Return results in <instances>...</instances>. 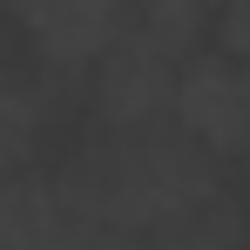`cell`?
Here are the masks:
<instances>
[{
  "mask_svg": "<svg viewBox=\"0 0 250 250\" xmlns=\"http://www.w3.org/2000/svg\"><path fill=\"white\" fill-rule=\"evenodd\" d=\"M21 34L54 68H95L135 27V0H7Z\"/></svg>",
  "mask_w": 250,
  "mask_h": 250,
  "instance_id": "cell-2",
  "label": "cell"
},
{
  "mask_svg": "<svg viewBox=\"0 0 250 250\" xmlns=\"http://www.w3.org/2000/svg\"><path fill=\"white\" fill-rule=\"evenodd\" d=\"M176 68H183L176 47H163V41H149V34L128 27L122 41L88 68V75H95V82H88V108L102 115L108 135H149V128L169 122Z\"/></svg>",
  "mask_w": 250,
  "mask_h": 250,
  "instance_id": "cell-1",
  "label": "cell"
},
{
  "mask_svg": "<svg viewBox=\"0 0 250 250\" xmlns=\"http://www.w3.org/2000/svg\"><path fill=\"white\" fill-rule=\"evenodd\" d=\"M169 128L209 156H237V142H244V68L230 54H183L176 95H169Z\"/></svg>",
  "mask_w": 250,
  "mask_h": 250,
  "instance_id": "cell-3",
  "label": "cell"
},
{
  "mask_svg": "<svg viewBox=\"0 0 250 250\" xmlns=\"http://www.w3.org/2000/svg\"><path fill=\"white\" fill-rule=\"evenodd\" d=\"M216 54L250 61V0H216Z\"/></svg>",
  "mask_w": 250,
  "mask_h": 250,
  "instance_id": "cell-7",
  "label": "cell"
},
{
  "mask_svg": "<svg viewBox=\"0 0 250 250\" xmlns=\"http://www.w3.org/2000/svg\"><path fill=\"white\" fill-rule=\"evenodd\" d=\"M41 128H47L41 95L21 82V75H0V176L34 163V142H41Z\"/></svg>",
  "mask_w": 250,
  "mask_h": 250,
  "instance_id": "cell-6",
  "label": "cell"
},
{
  "mask_svg": "<svg viewBox=\"0 0 250 250\" xmlns=\"http://www.w3.org/2000/svg\"><path fill=\"white\" fill-rule=\"evenodd\" d=\"M0 7H7V0H0Z\"/></svg>",
  "mask_w": 250,
  "mask_h": 250,
  "instance_id": "cell-9",
  "label": "cell"
},
{
  "mask_svg": "<svg viewBox=\"0 0 250 250\" xmlns=\"http://www.w3.org/2000/svg\"><path fill=\"white\" fill-rule=\"evenodd\" d=\"M244 68V142H237V156H250V61H237Z\"/></svg>",
  "mask_w": 250,
  "mask_h": 250,
  "instance_id": "cell-8",
  "label": "cell"
},
{
  "mask_svg": "<svg viewBox=\"0 0 250 250\" xmlns=\"http://www.w3.org/2000/svg\"><path fill=\"white\" fill-rule=\"evenodd\" d=\"M142 244H149V250H244V216L223 203V196H209V203L183 209L176 223L149 230Z\"/></svg>",
  "mask_w": 250,
  "mask_h": 250,
  "instance_id": "cell-5",
  "label": "cell"
},
{
  "mask_svg": "<svg viewBox=\"0 0 250 250\" xmlns=\"http://www.w3.org/2000/svg\"><path fill=\"white\" fill-rule=\"evenodd\" d=\"M75 216L61 203L54 176L7 169L0 176V250H68Z\"/></svg>",
  "mask_w": 250,
  "mask_h": 250,
  "instance_id": "cell-4",
  "label": "cell"
}]
</instances>
